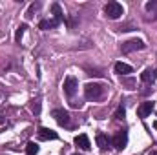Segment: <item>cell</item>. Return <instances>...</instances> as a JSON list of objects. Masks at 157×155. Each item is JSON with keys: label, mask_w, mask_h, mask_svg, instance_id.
<instances>
[{"label": "cell", "mask_w": 157, "mask_h": 155, "mask_svg": "<svg viewBox=\"0 0 157 155\" xmlns=\"http://www.w3.org/2000/svg\"><path fill=\"white\" fill-rule=\"evenodd\" d=\"M104 93V86L102 84H97V82H90L84 86V95L88 100H95V99H101Z\"/></svg>", "instance_id": "1"}, {"label": "cell", "mask_w": 157, "mask_h": 155, "mask_svg": "<svg viewBox=\"0 0 157 155\" xmlns=\"http://www.w3.org/2000/svg\"><path fill=\"white\" fill-rule=\"evenodd\" d=\"M104 13H106L108 18L115 20V18H119V17L124 13V9H122V6H121L119 2H108V4L104 6Z\"/></svg>", "instance_id": "2"}, {"label": "cell", "mask_w": 157, "mask_h": 155, "mask_svg": "<svg viewBox=\"0 0 157 155\" xmlns=\"http://www.w3.org/2000/svg\"><path fill=\"white\" fill-rule=\"evenodd\" d=\"M144 42L141 39H132L128 42L122 44V53H132V51H139V49H144Z\"/></svg>", "instance_id": "3"}, {"label": "cell", "mask_w": 157, "mask_h": 155, "mask_svg": "<svg viewBox=\"0 0 157 155\" xmlns=\"http://www.w3.org/2000/svg\"><path fill=\"white\" fill-rule=\"evenodd\" d=\"M77 88H78V80L75 77H66L64 78V93L68 95V97H73L75 93H77Z\"/></svg>", "instance_id": "4"}, {"label": "cell", "mask_w": 157, "mask_h": 155, "mask_svg": "<svg viewBox=\"0 0 157 155\" xmlns=\"http://www.w3.org/2000/svg\"><path fill=\"white\" fill-rule=\"evenodd\" d=\"M112 144L117 148V150H124L126 148V144H128V133L126 131H117L115 135H113V139H112Z\"/></svg>", "instance_id": "5"}, {"label": "cell", "mask_w": 157, "mask_h": 155, "mask_svg": "<svg viewBox=\"0 0 157 155\" xmlns=\"http://www.w3.org/2000/svg\"><path fill=\"white\" fill-rule=\"evenodd\" d=\"M53 117L60 126H68L70 124V113L64 110H53Z\"/></svg>", "instance_id": "6"}, {"label": "cell", "mask_w": 157, "mask_h": 155, "mask_svg": "<svg viewBox=\"0 0 157 155\" xmlns=\"http://www.w3.org/2000/svg\"><path fill=\"white\" fill-rule=\"evenodd\" d=\"M152 110H154V102H152V100H146V102H143V104L137 108V115L141 117V119H146V117L152 113Z\"/></svg>", "instance_id": "7"}, {"label": "cell", "mask_w": 157, "mask_h": 155, "mask_svg": "<svg viewBox=\"0 0 157 155\" xmlns=\"http://www.w3.org/2000/svg\"><path fill=\"white\" fill-rule=\"evenodd\" d=\"M59 135H57V131H53V130H49V128H40L39 130V139L40 141H55Z\"/></svg>", "instance_id": "8"}, {"label": "cell", "mask_w": 157, "mask_h": 155, "mask_svg": "<svg viewBox=\"0 0 157 155\" xmlns=\"http://www.w3.org/2000/svg\"><path fill=\"white\" fill-rule=\"evenodd\" d=\"M75 144H77L80 150H84V152H88V150L91 148V144H90V139H88V135H84V133L75 137Z\"/></svg>", "instance_id": "9"}, {"label": "cell", "mask_w": 157, "mask_h": 155, "mask_svg": "<svg viewBox=\"0 0 157 155\" xmlns=\"http://www.w3.org/2000/svg\"><path fill=\"white\" fill-rule=\"evenodd\" d=\"M155 78H157V71L154 68H146V70L141 73V80H143V82H154Z\"/></svg>", "instance_id": "10"}, {"label": "cell", "mask_w": 157, "mask_h": 155, "mask_svg": "<svg viewBox=\"0 0 157 155\" xmlns=\"http://www.w3.org/2000/svg\"><path fill=\"white\" fill-rule=\"evenodd\" d=\"M110 139H108V135H104V133H97V146L101 148V150H108V146H110Z\"/></svg>", "instance_id": "11"}, {"label": "cell", "mask_w": 157, "mask_h": 155, "mask_svg": "<svg viewBox=\"0 0 157 155\" xmlns=\"http://www.w3.org/2000/svg\"><path fill=\"white\" fill-rule=\"evenodd\" d=\"M115 73H119V75H130L132 73V66H128L124 62H117L115 64Z\"/></svg>", "instance_id": "12"}, {"label": "cell", "mask_w": 157, "mask_h": 155, "mask_svg": "<svg viewBox=\"0 0 157 155\" xmlns=\"http://www.w3.org/2000/svg\"><path fill=\"white\" fill-rule=\"evenodd\" d=\"M59 26V22L53 18V20H40L39 22V28L40 29H44V31H48V29H53V28H57Z\"/></svg>", "instance_id": "13"}, {"label": "cell", "mask_w": 157, "mask_h": 155, "mask_svg": "<svg viewBox=\"0 0 157 155\" xmlns=\"http://www.w3.org/2000/svg\"><path fill=\"white\" fill-rule=\"evenodd\" d=\"M51 11H53V15H55V20L60 24V22L64 20V15H62V9H60V6H59V4H53V6H51Z\"/></svg>", "instance_id": "14"}, {"label": "cell", "mask_w": 157, "mask_h": 155, "mask_svg": "<svg viewBox=\"0 0 157 155\" xmlns=\"http://www.w3.org/2000/svg\"><path fill=\"white\" fill-rule=\"evenodd\" d=\"M24 31H26V24H22V26H18L17 28V33H15V42H20L22 37H24Z\"/></svg>", "instance_id": "15"}, {"label": "cell", "mask_w": 157, "mask_h": 155, "mask_svg": "<svg viewBox=\"0 0 157 155\" xmlns=\"http://www.w3.org/2000/svg\"><path fill=\"white\" fill-rule=\"evenodd\" d=\"M37 152H39V146H37L35 142H29V144L26 146V153L28 155H35Z\"/></svg>", "instance_id": "16"}, {"label": "cell", "mask_w": 157, "mask_h": 155, "mask_svg": "<svg viewBox=\"0 0 157 155\" xmlns=\"http://www.w3.org/2000/svg\"><path fill=\"white\" fill-rule=\"evenodd\" d=\"M124 113H126V112H124V108H122V106H119L117 112H115V119H119V120H121V119H124Z\"/></svg>", "instance_id": "17"}, {"label": "cell", "mask_w": 157, "mask_h": 155, "mask_svg": "<svg viewBox=\"0 0 157 155\" xmlns=\"http://www.w3.org/2000/svg\"><path fill=\"white\" fill-rule=\"evenodd\" d=\"M154 128H155V130H157V120H155V122H154Z\"/></svg>", "instance_id": "18"}, {"label": "cell", "mask_w": 157, "mask_h": 155, "mask_svg": "<svg viewBox=\"0 0 157 155\" xmlns=\"http://www.w3.org/2000/svg\"><path fill=\"white\" fill-rule=\"evenodd\" d=\"M150 155H157V152H150Z\"/></svg>", "instance_id": "19"}, {"label": "cell", "mask_w": 157, "mask_h": 155, "mask_svg": "<svg viewBox=\"0 0 157 155\" xmlns=\"http://www.w3.org/2000/svg\"><path fill=\"white\" fill-rule=\"evenodd\" d=\"M73 155H78V153H73Z\"/></svg>", "instance_id": "20"}]
</instances>
